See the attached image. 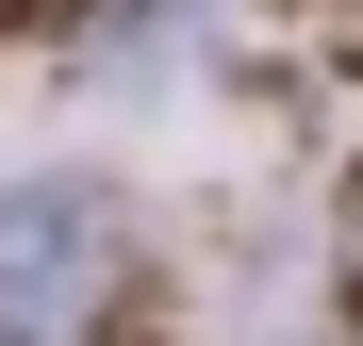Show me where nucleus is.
<instances>
[{
  "label": "nucleus",
  "instance_id": "obj_1",
  "mask_svg": "<svg viewBox=\"0 0 363 346\" xmlns=\"http://www.w3.org/2000/svg\"><path fill=\"white\" fill-rule=\"evenodd\" d=\"M99 198L83 182H0V346H67L99 313Z\"/></svg>",
  "mask_w": 363,
  "mask_h": 346
}]
</instances>
